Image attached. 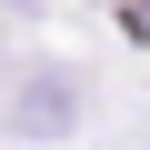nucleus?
<instances>
[{
    "instance_id": "nucleus-1",
    "label": "nucleus",
    "mask_w": 150,
    "mask_h": 150,
    "mask_svg": "<svg viewBox=\"0 0 150 150\" xmlns=\"http://www.w3.org/2000/svg\"><path fill=\"white\" fill-rule=\"evenodd\" d=\"M80 110H90V80L80 70H20L0 120H10L20 140H60V130H80Z\"/></svg>"
}]
</instances>
